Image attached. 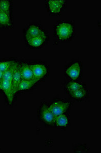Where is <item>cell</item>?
<instances>
[{"label":"cell","instance_id":"14","mask_svg":"<svg viewBox=\"0 0 101 153\" xmlns=\"http://www.w3.org/2000/svg\"><path fill=\"white\" fill-rule=\"evenodd\" d=\"M0 24L4 26L10 25V18L9 13L0 10Z\"/></svg>","mask_w":101,"mask_h":153},{"label":"cell","instance_id":"3","mask_svg":"<svg viewBox=\"0 0 101 153\" xmlns=\"http://www.w3.org/2000/svg\"><path fill=\"white\" fill-rule=\"evenodd\" d=\"M1 89L3 90L7 99L8 100L10 104L13 102V92L12 83L11 81L7 80H1Z\"/></svg>","mask_w":101,"mask_h":153},{"label":"cell","instance_id":"6","mask_svg":"<svg viewBox=\"0 0 101 153\" xmlns=\"http://www.w3.org/2000/svg\"><path fill=\"white\" fill-rule=\"evenodd\" d=\"M20 68H21V65L20 64L18 63L14 71V75L13 76L12 82L13 92L14 95L18 91V86L21 80Z\"/></svg>","mask_w":101,"mask_h":153},{"label":"cell","instance_id":"5","mask_svg":"<svg viewBox=\"0 0 101 153\" xmlns=\"http://www.w3.org/2000/svg\"><path fill=\"white\" fill-rule=\"evenodd\" d=\"M21 79L26 80H34L38 82L34 76L33 73L31 68V65L23 63L21 65L20 68Z\"/></svg>","mask_w":101,"mask_h":153},{"label":"cell","instance_id":"15","mask_svg":"<svg viewBox=\"0 0 101 153\" xmlns=\"http://www.w3.org/2000/svg\"><path fill=\"white\" fill-rule=\"evenodd\" d=\"M55 123L59 127H66L68 124V118L64 115H60L56 117Z\"/></svg>","mask_w":101,"mask_h":153},{"label":"cell","instance_id":"21","mask_svg":"<svg viewBox=\"0 0 101 153\" xmlns=\"http://www.w3.org/2000/svg\"><path fill=\"white\" fill-rule=\"evenodd\" d=\"M1 81H0V89H1Z\"/></svg>","mask_w":101,"mask_h":153},{"label":"cell","instance_id":"4","mask_svg":"<svg viewBox=\"0 0 101 153\" xmlns=\"http://www.w3.org/2000/svg\"><path fill=\"white\" fill-rule=\"evenodd\" d=\"M31 68L35 79L38 81L43 78L47 74V69L45 66L40 64L31 65Z\"/></svg>","mask_w":101,"mask_h":153},{"label":"cell","instance_id":"9","mask_svg":"<svg viewBox=\"0 0 101 153\" xmlns=\"http://www.w3.org/2000/svg\"><path fill=\"white\" fill-rule=\"evenodd\" d=\"M26 41L29 45L33 47H38L42 45L45 39V35H39L37 36L26 38Z\"/></svg>","mask_w":101,"mask_h":153},{"label":"cell","instance_id":"17","mask_svg":"<svg viewBox=\"0 0 101 153\" xmlns=\"http://www.w3.org/2000/svg\"><path fill=\"white\" fill-rule=\"evenodd\" d=\"M10 3L8 1H0V10L9 13Z\"/></svg>","mask_w":101,"mask_h":153},{"label":"cell","instance_id":"19","mask_svg":"<svg viewBox=\"0 0 101 153\" xmlns=\"http://www.w3.org/2000/svg\"><path fill=\"white\" fill-rule=\"evenodd\" d=\"M14 62L13 61H6V62H0V71L4 72L9 69L10 66Z\"/></svg>","mask_w":101,"mask_h":153},{"label":"cell","instance_id":"20","mask_svg":"<svg viewBox=\"0 0 101 153\" xmlns=\"http://www.w3.org/2000/svg\"><path fill=\"white\" fill-rule=\"evenodd\" d=\"M4 72L3 71H0V81L2 80V78H3V76Z\"/></svg>","mask_w":101,"mask_h":153},{"label":"cell","instance_id":"7","mask_svg":"<svg viewBox=\"0 0 101 153\" xmlns=\"http://www.w3.org/2000/svg\"><path fill=\"white\" fill-rule=\"evenodd\" d=\"M41 117L44 122L47 124H53L55 123L56 117L52 114L47 106H43L41 111Z\"/></svg>","mask_w":101,"mask_h":153},{"label":"cell","instance_id":"13","mask_svg":"<svg viewBox=\"0 0 101 153\" xmlns=\"http://www.w3.org/2000/svg\"><path fill=\"white\" fill-rule=\"evenodd\" d=\"M36 83V82L34 80H26L21 79L20 82L19 83V86H18V91H23V90H26V89L30 88Z\"/></svg>","mask_w":101,"mask_h":153},{"label":"cell","instance_id":"10","mask_svg":"<svg viewBox=\"0 0 101 153\" xmlns=\"http://www.w3.org/2000/svg\"><path fill=\"white\" fill-rule=\"evenodd\" d=\"M64 1H49V10L52 13H59L61 10L64 4Z\"/></svg>","mask_w":101,"mask_h":153},{"label":"cell","instance_id":"12","mask_svg":"<svg viewBox=\"0 0 101 153\" xmlns=\"http://www.w3.org/2000/svg\"><path fill=\"white\" fill-rule=\"evenodd\" d=\"M17 64L18 63L14 62L9 69H8L7 71L4 72L2 80H7L12 82L13 76Z\"/></svg>","mask_w":101,"mask_h":153},{"label":"cell","instance_id":"11","mask_svg":"<svg viewBox=\"0 0 101 153\" xmlns=\"http://www.w3.org/2000/svg\"><path fill=\"white\" fill-rule=\"evenodd\" d=\"M45 35V33L40 28L36 26H31L26 31V38Z\"/></svg>","mask_w":101,"mask_h":153},{"label":"cell","instance_id":"16","mask_svg":"<svg viewBox=\"0 0 101 153\" xmlns=\"http://www.w3.org/2000/svg\"><path fill=\"white\" fill-rule=\"evenodd\" d=\"M86 94V91L83 88L73 91H70V94L72 97L77 99L83 98L85 97Z\"/></svg>","mask_w":101,"mask_h":153},{"label":"cell","instance_id":"1","mask_svg":"<svg viewBox=\"0 0 101 153\" xmlns=\"http://www.w3.org/2000/svg\"><path fill=\"white\" fill-rule=\"evenodd\" d=\"M73 32V28L69 23H61L56 27V33L60 39H67L71 36Z\"/></svg>","mask_w":101,"mask_h":153},{"label":"cell","instance_id":"18","mask_svg":"<svg viewBox=\"0 0 101 153\" xmlns=\"http://www.w3.org/2000/svg\"><path fill=\"white\" fill-rule=\"evenodd\" d=\"M83 88V86L81 84L77 82H70L67 85V88L68 90L70 91H76L79 89Z\"/></svg>","mask_w":101,"mask_h":153},{"label":"cell","instance_id":"8","mask_svg":"<svg viewBox=\"0 0 101 153\" xmlns=\"http://www.w3.org/2000/svg\"><path fill=\"white\" fill-rule=\"evenodd\" d=\"M80 73V66L78 63H75L72 65L71 66L68 68L66 71L67 74L73 80L78 78Z\"/></svg>","mask_w":101,"mask_h":153},{"label":"cell","instance_id":"2","mask_svg":"<svg viewBox=\"0 0 101 153\" xmlns=\"http://www.w3.org/2000/svg\"><path fill=\"white\" fill-rule=\"evenodd\" d=\"M69 106V103H64L62 102H57L53 103L49 107V110L55 117L63 114L64 112L66 111Z\"/></svg>","mask_w":101,"mask_h":153}]
</instances>
